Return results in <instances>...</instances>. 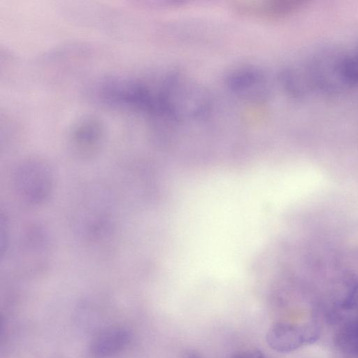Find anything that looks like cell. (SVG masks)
Segmentation results:
<instances>
[{
  "mask_svg": "<svg viewBox=\"0 0 358 358\" xmlns=\"http://www.w3.org/2000/svg\"><path fill=\"white\" fill-rule=\"evenodd\" d=\"M157 89L165 116L176 119L194 118L201 116L209 108L208 94L192 81L166 78L157 81Z\"/></svg>",
  "mask_w": 358,
  "mask_h": 358,
  "instance_id": "cell-1",
  "label": "cell"
},
{
  "mask_svg": "<svg viewBox=\"0 0 358 358\" xmlns=\"http://www.w3.org/2000/svg\"><path fill=\"white\" fill-rule=\"evenodd\" d=\"M345 55L335 48H327L311 58L306 65L315 89L336 93L350 86L344 74Z\"/></svg>",
  "mask_w": 358,
  "mask_h": 358,
  "instance_id": "cell-2",
  "label": "cell"
},
{
  "mask_svg": "<svg viewBox=\"0 0 358 358\" xmlns=\"http://www.w3.org/2000/svg\"><path fill=\"white\" fill-rule=\"evenodd\" d=\"M319 336V329L313 324L281 322L271 327L266 341L273 350L289 352L314 343Z\"/></svg>",
  "mask_w": 358,
  "mask_h": 358,
  "instance_id": "cell-3",
  "label": "cell"
},
{
  "mask_svg": "<svg viewBox=\"0 0 358 358\" xmlns=\"http://www.w3.org/2000/svg\"><path fill=\"white\" fill-rule=\"evenodd\" d=\"M306 2L299 0H236L231 8L241 15L264 20L286 18L300 10Z\"/></svg>",
  "mask_w": 358,
  "mask_h": 358,
  "instance_id": "cell-4",
  "label": "cell"
},
{
  "mask_svg": "<svg viewBox=\"0 0 358 358\" xmlns=\"http://www.w3.org/2000/svg\"><path fill=\"white\" fill-rule=\"evenodd\" d=\"M129 331L121 326L102 329L90 342L87 353L90 358H110L123 351L131 341Z\"/></svg>",
  "mask_w": 358,
  "mask_h": 358,
  "instance_id": "cell-5",
  "label": "cell"
},
{
  "mask_svg": "<svg viewBox=\"0 0 358 358\" xmlns=\"http://www.w3.org/2000/svg\"><path fill=\"white\" fill-rule=\"evenodd\" d=\"M227 82L234 92L250 98L259 99L266 94L267 90L264 74L253 67L247 66L232 71Z\"/></svg>",
  "mask_w": 358,
  "mask_h": 358,
  "instance_id": "cell-6",
  "label": "cell"
},
{
  "mask_svg": "<svg viewBox=\"0 0 358 358\" xmlns=\"http://www.w3.org/2000/svg\"><path fill=\"white\" fill-rule=\"evenodd\" d=\"M281 80L288 93L295 96L306 95L315 89L307 65L286 69Z\"/></svg>",
  "mask_w": 358,
  "mask_h": 358,
  "instance_id": "cell-7",
  "label": "cell"
},
{
  "mask_svg": "<svg viewBox=\"0 0 358 358\" xmlns=\"http://www.w3.org/2000/svg\"><path fill=\"white\" fill-rule=\"evenodd\" d=\"M336 343L344 352H358V320L344 321L336 334Z\"/></svg>",
  "mask_w": 358,
  "mask_h": 358,
  "instance_id": "cell-8",
  "label": "cell"
},
{
  "mask_svg": "<svg viewBox=\"0 0 358 358\" xmlns=\"http://www.w3.org/2000/svg\"><path fill=\"white\" fill-rule=\"evenodd\" d=\"M344 74L350 86L358 85V51L352 55H345Z\"/></svg>",
  "mask_w": 358,
  "mask_h": 358,
  "instance_id": "cell-9",
  "label": "cell"
},
{
  "mask_svg": "<svg viewBox=\"0 0 358 358\" xmlns=\"http://www.w3.org/2000/svg\"><path fill=\"white\" fill-rule=\"evenodd\" d=\"M231 358H265V357L259 350L249 349L237 352Z\"/></svg>",
  "mask_w": 358,
  "mask_h": 358,
  "instance_id": "cell-10",
  "label": "cell"
},
{
  "mask_svg": "<svg viewBox=\"0 0 358 358\" xmlns=\"http://www.w3.org/2000/svg\"><path fill=\"white\" fill-rule=\"evenodd\" d=\"M178 358H199L198 355L192 352H187L182 354Z\"/></svg>",
  "mask_w": 358,
  "mask_h": 358,
  "instance_id": "cell-11",
  "label": "cell"
}]
</instances>
